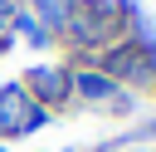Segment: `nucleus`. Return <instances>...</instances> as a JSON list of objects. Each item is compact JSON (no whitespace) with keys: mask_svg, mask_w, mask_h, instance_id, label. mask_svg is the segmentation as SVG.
I'll return each mask as SVG.
<instances>
[{"mask_svg":"<svg viewBox=\"0 0 156 152\" xmlns=\"http://www.w3.org/2000/svg\"><path fill=\"white\" fill-rule=\"evenodd\" d=\"M0 152H5V147H0Z\"/></svg>","mask_w":156,"mask_h":152,"instance_id":"2","label":"nucleus"},{"mask_svg":"<svg viewBox=\"0 0 156 152\" xmlns=\"http://www.w3.org/2000/svg\"><path fill=\"white\" fill-rule=\"evenodd\" d=\"M0 123H5L10 132H29V127L44 123V113H34L20 93H5V98H0Z\"/></svg>","mask_w":156,"mask_h":152,"instance_id":"1","label":"nucleus"}]
</instances>
